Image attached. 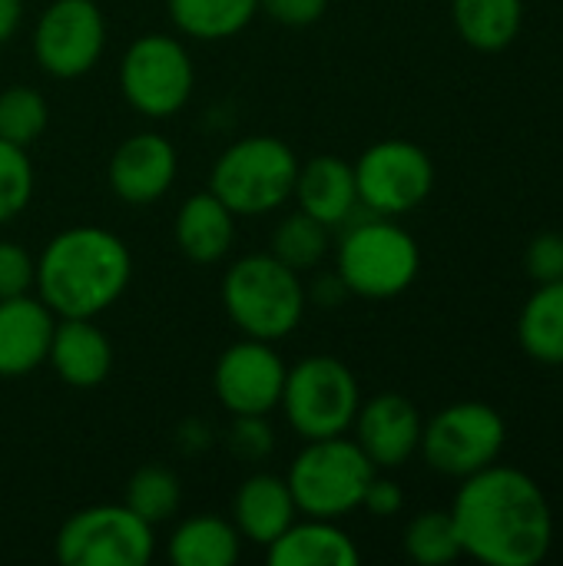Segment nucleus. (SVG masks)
Here are the masks:
<instances>
[{
    "label": "nucleus",
    "instance_id": "nucleus-1",
    "mask_svg": "<svg viewBox=\"0 0 563 566\" xmlns=\"http://www.w3.org/2000/svg\"><path fill=\"white\" fill-rule=\"evenodd\" d=\"M461 481L451 517L468 557L488 566H538L548 557L554 514L534 478L494 461Z\"/></svg>",
    "mask_w": 563,
    "mask_h": 566
},
{
    "label": "nucleus",
    "instance_id": "nucleus-2",
    "mask_svg": "<svg viewBox=\"0 0 563 566\" xmlns=\"http://www.w3.org/2000/svg\"><path fill=\"white\" fill-rule=\"evenodd\" d=\"M133 279L126 242L103 226H70L37 255V298L56 318H96L113 308Z\"/></svg>",
    "mask_w": 563,
    "mask_h": 566
},
{
    "label": "nucleus",
    "instance_id": "nucleus-3",
    "mask_svg": "<svg viewBox=\"0 0 563 566\" xmlns=\"http://www.w3.org/2000/svg\"><path fill=\"white\" fill-rule=\"evenodd\" d=\"M222 308L239 335L282 342L302 325L309 295L302 275L272 252H249L222 275Z\"/></svg>",
    "mask_w": 563,
    "mask_h": 566
},
{
    "label": "nucleus",
    "instance_id": "nucleus-4",
    "mask_svg": "<svg viewBox=\"0 0 563 566\" xmlns=\"http://www.w3.org/2000/svg\"><path fill=\"white\" fill-rule=\"evenodd\" d=\"M378 468L345 434L305 441V448L289 464V491L302 517L342 521L345 514L358 511L365 491Z\"/></svg>",
    "mask_w": 563,
    "mask_h": 566
},
{
    "label": "nucleus",
    "instance_id": "nucleus-5",
    "mask_svg": "<svg viewBox=\"0 0 563 566\" xmlns=\"http://www.w3.org/2000/svg\"><path fill=\"white\" fill-rule=\"evenodd\" d=\"M299 156L279 136H242L219 153L209 189L236 216H269L295 192Z\"/></svg>",
    "mask_w": 563,
    "mask_h": 566
},
{
    "label": "nucleus",
    "instance_id": "nucleus-6",
    "mask_svg": "<svg viewBox=\"0 0 563 566\" xmlns=\"http://www.w3.org/2000/svg\"><path fill=\"white\" fill-rule=\"evenodd\" d=\"M421 269V249L408 229L372 216L348 226L335 249V275L345 282L348 295L358 298H395L411 289Z\"/></svg>",
    "mask_w": 563,
    "mask_h": 566
},
{
    "label": "nucleus",
    "instance_id": "nucleus-7",
    "mask_svg": "<svg viewBox=\"0 0 563 566\" xmlns=\"http://www.w3.org/2000/svg\"><path fill=\"white\" fill-rule=\"evenodd\" d=\"M362 405L358 381L335 355H309L285 371L282 415L302 441L348 434Z\"/></svg>",
    "mask_w": 563,
    "mask_h": 566
},
{
    "label": "nucleus",
    "instance_id": "nucleus-8",
    "mask_svg": "<svg viewBox=\"0 0 563 566\" xmlns=\"http://www.w3.org/2000/svg\"><path fill=\"white\" fill-rule=\"evenodd\" d=\"M196 86V66L179 36L143 33L119 60V93L146 119H169L189 99Z\"/></svg>",
    "mask_w": 563,
    "mask_h": 566
},
{
    "label": "nucleus",
    "instance_id": "nucleus-9",
    "mask_svg": "<svg viewBox=\"0 0 563 566\" xmlns=\"http://www.w3.org/2000/svg\"><path fill=\"white\" fill-rule=\"evenodd\" d=\"M153 554V527L126 504L83 507L56 534V560L66 566H146Z\"/></svg>",
    "mask_w": 563,
    "mask_h": 566
},
{
    "label": "nucleus",
    "instance_id": "nucleus-10",
    "mask_svg": "<svg viewBox=\"0 0 563 566\" xmlns=\"http://www.w3.org/2000/svg\"><path fill=\"white\" fill-rule=\"evenodd\" d=\"M352 166L358 206L372 216H405L435 189V163L411 139H378Z\"/></svg>",
    "mask_w": 563,
    "mask_h": 566
},
{
    "label": "nucleus",
    "instance_id": "nucleus-11",
    "mask_svg": "<svg viewBox=\"0 0 563 566\" xmlns=\"http://www.w3.org/2000/svg\"><path fill=\"white\" fill-rule=\"evenodd\" d=\"M508 428L504 418L484 401H458L438 411L421 431V454L425 461L448 474L468 478L488 464H494L504 451Z\"/></svg>",
    "mask_w": 563,
    "mask_h": 566
},
{
    "label": "nucleus",
    "instance_id": "nucleus-12",
    "mask_svg": "<svg viewBox=\"0 0 563 566\" xmlns=\"http://www.w3.org/2000/svg\"><path fill=\"white\" fill-rule=\"evenodd\" d=\"M106 50V17L96 0H50L33 27V56L53 80L86 76Z\"/></svg>",
    "mask_w": 563,
    "mask_h": 566
},
{
    "label": "nucleus",
    "instance_id": "nucleus-13",
    "mask_svg": "<svg viewBox=\"0 0 563 566\" xmlns=\"http://www.w3.org/2000/svg\"><path fill=\"white\" fill-rule=\"evenodd\" d=\"M285 371L275 342L242 335L219 355L212 391L232 418H269L282 401Z\"/></svg>",
    "mask_w": 563,
    "mask_h": 566
},
{
    "label": "nucleus",
    "instance_id": "nucleus-14",
    "mask_svg": "<svg viewBox=\"0 0 563 566\" xmlns=\"http://www.w3.org/2000/svg\"><path fill=\"white\" fill-rule=\"evenodd\" d=\"M179 172V156L176 146L153 129H139L126 136L106 166L110 189L126 202V206H153L159 202Z\"/></svg>",
    "mask_w": 563,
    "mask_h": 566
},
{
    "label": "nucleus",
    "instance_id": "nucleus-15",
    "mask_svg": "<svg viewBox=\"0 0 563 566\" xmlns=\"http://www.w3.org/2000/svg\"><path fill=\"white\" fill-rule=\"evenodd\" d=\"M358 448L368 454L375 468H402L418 448H421V431L425 421L405 395L385 391L358 405V415L352 421Z\"/></svg>",
    "mask_w": 563,
    "mask_h": 566
},
{
    "label": "nucleus",
    "instance_id": "nucleus-16",
    "mask_svg": "<svg viewBox=\"0 0 563 566\" xmlns=\"http://www.w3.org/2000/svg\"><path fill=\"white\" fill-rule=\"evenodd\" d=\"M56 315L30 295L0 298V378H23L37 371L53 342Z\"/></svg>",
    "mask_w": 563,
    "mask_h": 566
},
{
    "label": "nucleus",
    "instance_id": "nucleus-17",
    "mask_svg": "<svg viewBox=\"0 0 563 566\" xmlns=\"http://www.w3.org/2000/svg\"><path fill=\"white\" fill-rule=\"evenodd\" d=\"M46 361L63 385L90 391L113 371V342L96 318H56Z\"/></svg>",
    "mask_w": 563,
    "mask_h": 566
},
{
    "label": "nucleus",
    "instance_id": "nucleus-18",
    "mask_svg": "<svg viewBox=\"0 0 563 566\" xmlns=\"http://www.w3.org/2000/svg\"><path fill=\"white\" fill-rule=\"evenodd\" d=\"M236 219L239 216L212 189L192 192L176 209V222H173L176 249L196 265L222 262L236 242Z\"/></svg>",
    "mask_w": 563,
    "mask_h": 566
},
{
    "label": "nucleus",
    "instance_id": "nucleus-19",
    "mask_svg": "<svg viewBox=\"0 0 563 566\" xmlns=\"http://www.w3.org/2000/svg\"><path fill=\"white\" fill-rule=\"evenodd\" d=\"M299 517L295 497L289 491V481L279 474H252L236 488L232 497V524L242 541L256 547H269L292 521Z\"/></svg>",
    "mask_w": 563,
    "mask_h": 566
},
{
    "label": "nucleus",
    "instance_id": "nucleus-20",
    "mask_svg": "<svg viewBox=\"0 0 563 566\" xmlns=\"http://www.w3.org/2000/svg\"><path fill=\"white\" fill-rule=\"evenodd\" d=\"M292 199L302 212L325 222L329 229L348 222L358 209L355 166L342 156H312L309 163H299Z\"/></svg>",
    "mask_w": 563,
    "mask_h": 566
},
{
    "label": "nucleus",
    "instance_id": "nucleus-21",
    "mask_svg": "<svg viewBox=\"0 0 563 566\" xmlns=\"http://www.w3.org/2000/svg\"><path fill=\"white\" fill-rule=\"evenodd\" d=\"M272 566H355L362 560L355 541L338 527V521L295 517L269 547Z\"/></svg>",
    "mask_w": 563,
    "mask_h": 566
},
{
    "label": "nucleus",
    "instance_id": "nucleus-22",
    "mask_svg": "<svg viewBox=\"0 0 563 566\" xmlns=\"http://www.w3.org/2000/svg\"><path fill=\"white\" fill-rule=\"evenodd\" d=\"M166 551L176 566H232L242 554V537L232 521L196 514L179 521Z\"/></svg>",
    "mask_w": 563,
    "mask_h": 566
},
{
    "label": "nucleus",
    "instance_id": "nucleus-23",
    "mask_svg": "<svg viewBox=\"0 0 563 566\" xmlns=\"http://www.w3.org/2000/svg\"><path fill=\"white\" fill-rule=\"evenodd\" d=\"M458 36L481 50L498 53L514 43L524 23V0H451Z\"/></svg>",
    "mask_w": 563,
    "mask_h": 566
},
{
    "label": "nucleus",
    "instance_id": "nucleus-24",
    "mask_svg": "<svg viewBox=\"0 0 563 566\" xmlns=\"http://www.w3.org/2000/svg\"><path fill=\"white\" fill-rule=\"evenodd\" d=\"M166 7L173 27L202 43L242 33L259 13V0H166Z\"/></svg>",
    "mask_w": 563,
    "mask_h": 566
},
{
    "label": "nucleus",
    "instance_id": "nucleus-25",
    "mask_svg": "<svg viewBox=\"0 0 563 566\" xmlns=\"http://www.w3.org/2000/svg\"><path fill=\"white\" fill-rule=\"evenodd\" d=\"M524 352L541 365H563V279L544 282L524 305L518 322Z\"/></svg>",
    "mask_w": 563,
    "mask_h": 566
},
{
    "label": "nucleus",
    "instance_id": "nucleus-26",
    "mask_svg": "<svg viewBox=\"0 0 563 566\" xmlns=\"http://www.w3.org/2000/svg\"><path fill=\"white\" fill-rule=\"evenodd\" d=\"M123 504L136 517H143L149 527H156V524H166V521H173L179 514V507H183V484H179V478L169 468L146 464V468H139L126 481Z\"/></svg>",
    "mask_w": 563,
    "mask_h": 566
},
{
    "label": "nucleus",
    "instance_id": "nucleus-27",
    "mask_svg": "<svg viewBox=\"0 0 563 566\" xmlns=\"http://www.w3.org/2000/svg\"><path fill=\"white\" fill-rule=\"evenodd\" d=\"M282 265H289L292 272H312L322 265V259L329 255V226L312 219L309 212H292L285 216L275 232H272V249H269Z\"/></svg>",
    "mask_w": 563,
    "mask_h": 566
},
{
    "label": "nucleus",
    "instance_id": "nucleus-28",
    "mask_svg": "<svg viewBox=\"0 0 563 566\" xmlns=\"http://www.w3.org/2000/svg\"><path fill=\"white\" fill-rule=\"evenodd\" d=\"M405 554L421 566H445L458 560L465 551L451 511H421L405 527Z\"/></svg>",
    "mask_w": 563,
    "mask_h": 566
},
{
    "label": "nucleus",
    "instance_id": "nucleus-29",
    "mask_svg": "<svg viewBox=\"0 0 563 566\" xmlns=\"http://www.w3.org/2000/svg\"><path fill=\"white\" fill-rule=\"evenodd\" d=\"M50 126V106L33 86L13 83L0 93V139L30 149Z\"/></svg>",
    "mask_w": 563,
    "mask_h": 566
},
{
    "label": "nucleus",
    "instance_id": "nucleus-30",
    "mask_svg": "<svg viewBox=\"0 0 563 566\" xmlns=\"http://www.w3.org/2000/svg\"><path fill=\"white\" fill-rule=\"evenodd\" d=\"M33 163L23 146L0 139V226L17 219L33 199Z\"/></svg>",
    "mask_w": 563,
    "mask_h": 566
},
{
    "label": "nucleus",
    "instance_id": "nucleus-31",
    "mask_svg": "<svg viewBox=\"0 0 563 566\" xmlns=\"http://www.w3.org/2000/svg\"><path fill=\"white\" fill-rule=\"evenodd\" d=\"M37 285V259L10 239H0V298L30 295Z\"/></svg>",
    "mask_w": 563,
    "mask_h": 566
},
{
    "label": "nucleus",
    "instance_id": "nucleus-32",
    "mask_svg": "<svg viewBox=\"0 0 563 566\" xmlns=\"http://www.w3.org/2000/svg\"><path fill=\"white\" fill-rule=\"evenodd\" d=\"M528 272L538 285L561 282L563 279V235L561 232H541L528 245Z\"/></svg>",
    "mask_w": 563,
    "mask_h": 566
},
{
    "label": "nucleus",
    "instance_id": "nucleus-33",
    "mask_svg": "<svg viewBox=\"0 0 563 566\" xmlns=\"http://www.w3.org/2000/svg\"><path fill=\"white\" fill-rule=\"evenodd\" d=\"M259 10L282 27H312L325 17L329 0H259Z\"/></svg>",
    "mask_w": 563,
    "mask_h": 566
},
{
    "label": "nucleus",
    "instance_id": "nucleus-34",
    "mask_svg": "<svg viewBox=\"0 0 563 566\" xmlns=\"http://www.w3.org/2000/svg\"><path fill=\"white\" fill-rule=\"evenodd\" d=\"M229 441H232L236 454L256 461V458L272 451V428L265 424V418H236Z\"/></svg>",
    "mask_w": 563,
    "mask_h": 566
},
{
    "label": "nucleus",
    "instance_id": "nucleus-35",
    "mask_svg": "<svg viewBox=\"0 0 563 566\" xmlns=\"http://www.w3.org/2000/svg\"><path fill=\"white\" fill-rule=\"evenodd\" d=\"M362 507H365L368 514H375V517H395V514L405 507V494H402V488H398L395 481L375 474L372 484H368V491H365Z\"/></svg>",
    "mask_w": 563,
    "mask_h": 566
},
{
    "label": "nucleus",
    "instance_id": "nucleus-36",
    "mask_svg": "<svg viewBox=\"0 0 563 566\" xmlns=\"http://www.w3.org/2000/svg\"><path fill=\"white\" fill-rule=\"evenodd\" d=\"M305 295H309V302H319V305H325V308H335V305H342V302L348 298V289H345V282L332 272V275H322V279L315 282V289L305 292Z\"/></svg>",
    "mask_w": 563,
    "mask_h": 566
},
{
    "label": "nucleus",
    "instance_id": "nucleus-37",
    "mask_svg": "<svg viewBox=\"0 0 563 566\" xmlns=\"http://www.w3.org/2000/svg\"><path fill=\"white\" fill-rule=\"evenodd\" d=\"M23 23V0H0V46L17 36Z\"/></svg>",
    "mask_w": 563,
    "mask_h": 566
}]
</instances>
